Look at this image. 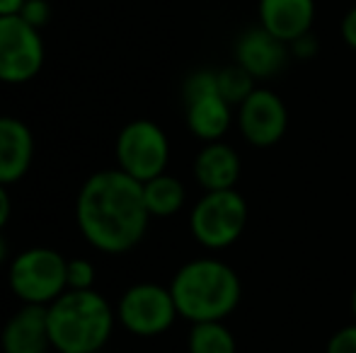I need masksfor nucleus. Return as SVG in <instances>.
<instances>
[{
  "label": "nucleus",
  "instance_id": "nucleus-23",
  "mask_svg": "<svg viewBox=\"0 0 356 353\" xmlns=\"http://www.w3.org/2000/svg\"><path fill=\"white\" fill-rule=\"evenodd\" d=\"M339 34H342V42L347 44L352 51H356V5L344 12L342 24H339Z\"/></svg>",
  "mask_w": 356,
  "mask_h": 353
},
{
  "label": "nucleus",
  "instance_id": "nucleus-17",
  "mask_svg": "<svg viewBox=\"0 0 356 353\" xmlns=\"http://www.w3.org/2000/svg\"><path fill=\"white\" fill-rule=\"evenodd\" d=\"M189 353H238V341L225 322H197L187 336Z\"/></svg>",
  "mask_w": 356,
  "mask_h": 353
},
{
  "label": "nucleus",
  "instance_id": "nucleus-11",
  "mask_svg": "<svg viewBox=\"0 0 356 353\" xmlns=\"http://www.w3.org/2000/svg\"><path fill=\"white\" fill-rule=\"evenodd\" d=\"M318 5L315 0H259L257 17L259 27L282 39L284 44L296 42L313 29Z\"/></svg>",
  "mask_w": 356,
  "mask_h": 353
},
{
  "label": "nucleus",
  "instance_id": "nucleus-5",
  "mask_svg": "<svg viewBox=\"0 0 356 353\" xmlns=\"http://www.w3.org/2000/svg\"><path fill=\"white\" fill-rule=\"evenodd\" d=\"M248 225V201L238 189L204 191L189 213V230L204 250H228Z\"/></svg>",
  "mask_w": 356,
  "mask_h": 353
},
{
  "label": "nucleus",
  "instance_id": "nucleus-22",
  "mask_svg": "<svg viewBox=\"0 0 356 353\" xmlns=\"http://www.w3.org/2000/svg\"><path fill=\"white\" fill-rule=\"evenodd\" d=\"M289 51H291V56H296L298 61H310V58H315L320 51L318 37H313L310 32L303 34V37H298L296 42L289 44Z\"/></svg>",
  "mask_w": 356,
  "mask_h": 353
},
{
  "label": "nucleus",
  "instance_id": "nucleus-15",
  "mask_svg": "<svg viewBox=\"0 0 356 353\" xmlns=\"http://www.w3.org/2000/svg\"><path fill=\"white\" fill-rule=\"evenodd\" d=\"M184 107H187V128L204 143L220 141L233 123V104L225 102L218 89L184 99Z\"/></svg>",
  "mask_w": 356,
  "mask_h": 353
},
{
  "label": "nucleus",
  "instance_id": "nucleus-13",
  "mask_svg": "<svg viewBox=\"0 0 356 353\" xmlns=\"http://www.w3.org/2000/svg\"><path fill=\"white\" fill-rule=\"evenodd\" d=\"M34 160V136L24 121L0 117V184L19 182Z\"/></svg>",
  "mask_w": 356,
  "mask_h": 353
},
{
  "label": "nucleus",
  "instance_id": "nucleus-4",
  "mask_svg": "<svg viewBox=\"0 0 356 353\" xmlns=\"http://www.w3.org/2000/svg\"><path fill=\"white\" fill-rule=\"evenodd\" d=\"M68 259L51 247H29L19 252L8 268L10 291L24 305L49 307L68 291Z\"/></svg>",
  "mask_w": 356,
  "mask_h": 353
},
{
  "label": "nucleus",
  "instance_id": "nucleus-27",
  "mask_svg": "<svg viewBox=\"0 0 356 353\" xmlns=\"http://www.w3.org/2000/svg\"><path fill=\"white\" fill-rule=\"evenodd\" d=\"M352 315H354V322H356V283H354V291H352Z\"/></svg>",
  "mask_w": 356,
  "mask_h": 353
},
{
  "label": "nucleus",
  "instance_id": "nucleus-14",
  "mask_svg": "<svg viewBox=\"0 0 356 353\" xmlns=\"http://www.w3.org/2000/svg\"><path fill=\"white\" fill-rule=\"evenodd\" d=\"M240 170H243V162L238 150L223 141L204 143V148L194 157V179L204 191L235 189Z\"/></svg>",
  "mask_w": 356,
  "mask_h": 353
},
{
  "label": "nucleus",
  "instance_id": "nucleus-6",
  "mask_svg": "<svg viewBox=\"0 0 356 353\" xmlns=\"http://www.w3.org/2000/svg\"><path fill=\"white\" fill-rule=\"evenodd\" d=\"M114 155H117L119 170L143 184L168 170V133L150 119H134L119 131Z\"/></svg>",
  "mask_w": 356,
  "mask_h": 353
},
{
  "label": "nucleus",
  "instance_id": "nucleus-26",
  "mask_svg": "<svg viewBox=\"0 0 356 353\" xmlns=\"http://www.w3.org/2000/svg\"><path fill=\"white\" fill-rule=\"evenodd\" d=\"M8 242H5V237L0 235V264H5V259H8Z\"/></svg>",
  "mask_w": 356,
  "mask_h": 353
},
{
  "label": "nucleus",
  "instance_id": "nucleus-28",
  "mask_svg": "<svg viewBox=\"0 0 356 353\" xmlns=\"http://www.w3.org/2000/svg\"><path fill=\"white\" fill-rule=\"evenodd\" d=\"M92 353H104V351H92Z\"/></svg>",
  "mask_w": 356,
  "mask_h": 353
},
{
  "label": "nucleus",
  "instance_id": "nucleus-12",
  "mask_svg": "<svg viewBox=\"0 0 356 353\" xmlns=\"http://www.w3.org/2000/svg\"><path fill=\"white\" fill-rule=\"evenodd\" d=\"M0 349L3 353H49L47 307L44 305H22L0 332Z\"/></svg>",
  "mask_w": 356,
  "mask_h": 353
},
{
  "label": "nucleus",
  "instance_id": "nucleus-21",
  "mask_svg": "<svg viewBox=\"0 0 356 353\" xmlns=\"http://www.w3.org/2000/svg\"><path fill=\"white\" fill-rule=\"evenodd\" d=\"M325 353H356V322L334 332L325 346Z\"/></svg>",
  "mask_w": 356,
  "mask_h": 353
},
{
  "label": "nucleus",
  "instance_id": "nucleus-9",
  "mask_svg": "<svg viewBox=\"0 0 356 353\" xmlns=\"http://www.w3.org/2000/svg\"><path fill=\"white\" fill-rule=\"evenodd\" d=\"M238 128L250 146H277L289 128V109L284 99L269 87H254V92L238 107Z\"/></svg>",
  "mask_w": 356,
  "mask_h": 353
},
{
  "label": "nucleus",
  "instance_id": "nucleus-7",
  "mask_svg": "<svg viewBox=\"0 0 356 353\" xmlns=\"http://www.w3.org/2000/svg\"><path fill=\"white\" fill-rule=\"evenodd\" d=\"M179 317L170 288L160 283H136L122 293L117 302V322L134 336L153 339L175 325Z\"/></svg>",
  "mask_w": 356,
  "mask_h": 353
},
{
  "label": "nucleus",
  "instance_id": "nucleus-8",
  "mask_svg": "<svg viewBox=\"0 0 356 353\" xmlns=\"http://www.w3.org/2000/svg\"><path fill=\"white\" fill-rule=\"evenodd\" d=\"M44 66V42L39 29L19 15L0 17V83L24 85L34 80Z\"/></svg>",
  "mask_w": 356,
  "mask_h": 353
},
{
  "label": "nucleus",
  "instance_id": "nucleus-20",
  "mask_svg": "<svg viewBox=\"0 0 356 353\" xmlns=\"http://www.w3.org/2000/svg\"><path fill=\"white\" fill-rule=\"evenodd\" d=\"M19 17L27 24H32L34 29H42L51 19V5H49V0H24Z\"/></svg>",
  "mask_w": 356,
  "mask_h": 353
},
{
  "label": "nucleus",
  "instance_id": "nucleus-25",
  "mask_svg": "<svg viewBox=\"0 0 356 353\" xmlns=\"http://www.w3.org/2000/svg\"><path fill=\"white\" fill-rule=\"evenodd\" d=\"M24 0H0V17H10V15H19Z\"/></svg>",
  "mask_w": 356,
  "mask_h": 353
},
{
  "label": "nucleus",
  "instance_id": "nucleus-1",
  "mask_svg": "<svg viewBox=\"0 0 356 353\" xmlns=\"http://www.w3.org/2000/svg\"><path fill=\"white\" fill-rule=\"evenodd\" d=\"M75 221L83 240L97 252L124 255L134 250L150 223L143 184L119 167L95 172L78 191Z\"/></svg>",
  "mask_w": 356,
  "mask_h": 353
},
{
  "label": "nucleus",
  "instance_id": "nucleus-10",
  "mask_svg": "<svg viewBox=\"0 0 356 353\" xmlns=\"http://www.w3.org/2000/svg\"><path fill=\"white\" fill-rule=\"evenodd\" d=\"M235 63L250 73L254 80H269L279 76L289 63V44L269 34L264 27H250L235 39Z\"/></svg>",
  "mask_w": 356,
  "mask_h": 353
},
{
  "label": "nucleus",
  "instance_id": "nucleus-24",
  "mask_svg": "<svg viewBox=\"0 0 356 353\" xmlns=\"http://www.w3.org/2000/svg\"><path fill=\"white\" fill-rule=\"evenodd\" d=\"M10 213H13V201H10L8 187H5V184H0V230L8 225Z\"/></svg>",
  "mask_w": 356,
  "mask_h": 353
},
{
  "label": "nucleus",
  "instance_id": "nucleus-16",
  "mask_svg": "<svg viewBox=\"0 0 356 353\" xmlns=\"http://www.w3.org/2000/svg\"><path fill=\"white\" fill-rule=\"evenodd\" d=\"M143 201L150 218H170L182 211L184 201H187V189L177 177L163 172V175L143 182Z\"/></svg>",
  "mask_w": 356,
  "mask_h": 353
},
{
  "label": "nucleus",
  "instance_id": "nucleus-19",
  "mask_svg": "<svg viewBox=\"0 0 356 353\" xmlns=\"http://www.w3.org/2000/svg\"><path fill=\"white\" fill-rule=\"evenodd\" d=\"M68 291H90L95 286V264L90 259H68Z\"/></svg>",
  "mask_w": 356,
  "mask_h": 353
},
{
  "label": "nucleus",
  "instance_id": "nucleus-2",
  "mask_svg": "<svg viewBox=\"0 0 356 353\" xmlns=\"http://www.w3.org/2000/svg\"><path fill=\"white\" fill-rule=\"evenodd\" d=\"M170 293L182 320L223 322L240 305L243 283L230 264L213 257L192 259L177 268L170 281Z\"/></svg>",
  "mask_w": 356,
  "mask_h": 353
},
{
  "label": "nucleus",
  "instance_id": "nucleus-3",
  "mask_svg": "<svg viewBox=\"0 0 356 353\" xmlns=\"http://www.w3.org/2000/svg\"><path fill=\"white\" fill-rule=\"evenodd\" d=\"M47 325L54 351L92 353L102 351L112 339L117 310L95 288L66 291L47 307Z\"/></svg>",
  "mask_w": 356,
  "mask_h": 353
},
{
  "label": "nucleus",
  "instance_id": "nucleus-18",
  "mask_svg": "<svg viewBox=\"0 0 356 353\" xmlns=\"http://www.w3.org/2000/svg\"><path fill=\"white\" fill-rule=\"evenodd\" d=\"M216 83H218L220 97L228 104H233V107H240L254 92V87H257V80L245 68H240L238 63L216 71Z\"/></svg>",
  "mask_w": 356,
  "mask_h": 353
}]
</instances>
